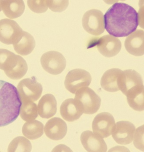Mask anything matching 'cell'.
<instances>
[{
    "mask_svg": "<svg viewBox=\"0 0 144 152\" xmlns=\"http://www.w3.org/2000/svg\"><path fill=\"white\" fill-rule=\"evenodd\" d=\"M144 31L137 30L126 38L125 46L126 50L134 56L144 55Z\"/></svg>",
    "mask_w": 144,
    "mask_h": 152,
    "instance_id": "9a60e30c",
    "label": "cell"
},
{
    "mask_svg": "<svg viewBox=\"0 0 144 152\" xmlns=\"http://www.w3.org/2000/svg\"><path fill=\"white\" fill-rule=\"evenodd\" d=\"M36 42L33 37L23 31L13 43L15 51L22 56L30 54L34 49Z\"/></svg>",
    "mask_w": 144,
    "mask_h": 152,
    "instance_id": "e0dca14e",
    "label": "cell"
},
{
    "mask_svg": "<svg viewBox=\"0 0 144 152\" xmlns=\"http://www.w3.org/2000/svg\"><path fill=\"white\" fill-rule=\"evenodd\" d=\"M47 6L54 12H62L66 9L69 4L68 1H47Z\"/></svg>",
    "mask_w": 144,
    "mask_h": 152,
    "instance_id": "d4e9b609",
    "label": "cell"
},
{
    "mask_svg": "<svg viewBox=\"0 0 144 152\" xmlns=\"http://www.w3.org/2000/svg\"><path fill=\"white\" fill-rule=\"evenodd\" d=\"M43 69L53 75L61 74L66 66V60L60 52L50 51L43 54L41 59Z\"/></svg>",
    "mask_w": 144,
    "mask_h": 152,
    "instance_id": "ba28073f",
    "label": "cell"
},
{
    "mask_svg": "<svg viewBox=\"0 0 144 152\" xmlns=\"http://www.w3.org/2000/svg\"><path fill=\"white\" fill-rule=\"evenodd\" d=\"M80 140L87 151H107V145L103 139L89 130L84 131L82 133L80 136Z\"/></svg>",
    "mask_w": 144,
    "mask_h": 152,
    "instance_id": "4fadbf2b",
    "label": "cell"
},
{
    "mask_svg": "<svg viewBox=\"0 0 144 152\" xmlns=\"http://www.w3.org/2000/svg\"><path fill=\"white\" fill-rule=\"evenodd\" d=\"M0 69L12 79L19 80L27 73L28 64L20 55L5 49H0Z\"/></svg>",
    "mask_w": 144,
    "mask_h": 152,
    "instance_id": "3957f363",
    "label": "cell"
},
{
    "mask_svg": "<svg viewBox=\"0 0 144 152\" xmlns=\"http://www.w3.org/2000/svg\"><path fill=\"white\" fill-rule=\"evenodd\" d=\"M91 81V76L88 72L83 69H76L68 73L64 85L67 91L75 94L79 89L88 87Z\"/></svg>",
    "mask_w": 144,
    "mask_h": 152,
    "instance_id": "8992f818",
    "label": "cell"
},
{
    "mask_svg": "<svg viewBox=\"0 0 144 152\" xmlns=\"http://www.w3.org/2000/svg\"><path fill=\"white\" fill-rule=\"evenodd\" d=\"M20 116L25 121L35 120L38 116L36 104L32 102L22 103L20 108Z\"/></svg>",
    "mask_w": 144,
    "mask_h": 152,
    "instance_id": "7402d4cb",
    "label": "cell"
},
{
    "mask_svg": "<svg viewBox=\"0 0 144 152\" xmlns=\"http://www.w3.org/2000/svg\"><path fill=\"white\" fill-rule=\"evenodd\" d=\"M44 127V124L37 120L29 121L24 124L22 133L29 139H37L43 135Z\"/></svg>",
    "mask_w": 144,
    "mask_h": 152,
    "instance_id": "44dd1931",
    "label": "cell"
},
{
    "mask_svg": "<svg viewBox=\"0 0 144 152\" xmlns=\"http://www.w3.org/2000/svg\"><path fill=\"white\" fill-rule=\"evenodd\" d=\"M57 111V102L54 96L51 94L43 96L37 106L39 116L43 118L49 119L54 116Z\"/></svg>",
    "mask_w": 144,
    "mask_h": 152,
    "instance_id": "d6986e66",
    "label": "cell"
},
{
    "mask_svg": "<svg viewBox=\"0 0 144 152\" xmlns=\"http://www.w3.org/2000/svg\"><path fill=\"white\" fill-rule=\"evenodd\" d=\"M1 1H0V12H1Z\"/></svg>",
    "mask_w": 144,
    "mask_h": 152,
    "instance_id": "4316f807",
    "label": "cell"
},
{
    "mask_svg": "<svg viewBox=\"0 0 144 152\" xmlns=\"http://www.w3.org/2000/svg\"><path fill=\"white\" fill-rule=\"evenodd\" d=\"M105 28L115 37L128 36L136 31L138 25V15L132 7L124 3H116L104 17Z\"/></svg>",
    "mask_w": 144,
    "mask_h": 152,
    "instance_id": "6da1fadb",
    "label": "cell"
},
{
    "mask_svg": "<svg viewBox=\"0 0 144 152\" xmlns=\"http://www.w3.org/2000/svg\"><path fill=\"white\" fill-rule=\"evenodd\" d=\"M1 8L6 16L13 19L22 15L25 6L22 0H4L1 1Z\"/></svg>",
    "mask_w": 144,
    "mask_h": 152,
    "instance_id": "ffe728a7",
    "label": "cell"
},
{
    "mask_svg": "<svg viewBox=\"0 0 144 152\" xmlns=\"http://www.w3.org/2000/svg\"><path fill=\"white\" fill-rule=\"evenodd\" d=\"M23 31L15 20L7 18L0 20V41L3 44H13Z\"/></svg>",
    "mask_w": 144,
    "mask_h": 152,
    "instance_id": "30bf717a",
    "label": "cell"
},
{
    "mask_svg": "<svg viewBox=\"0 0 144 152\" xmlns=\"http://www.w3.org/2000/svg\"><path fill=\"white\" fill-rule=\"evenodd\" d=\"M21 104L17 88L10 83L0 80V127L8 125L17 119Z\"/></svg>",
    "mask_w": 144,
    "mask_h": 152,
    "instance_id": "7a4b0ae2",
    "label": "cell"
},
{
    "mask_svg": "<svg viewBox=\"0 0 144 152\" xmlns=\"http://www.w3.org/2000/svg\"><path fill=\"white\" fill-rule=\"evenodd\" d=\"M135 130V126L132 123L121 121L115 125L112 136L117 143L127 145L132 142Z\"/></svg>",
    "mask_w": 144,
    "mask_h": 152,
    "instance_id": "8fae6325",
    "label": "cell"
},
{
    "mask_svg": "<svg viewBox=\"0 0 144 152\" xmlns=\"http://www.w3.org/2000/svg\"><path fill=\"white\" fill-rule=\"evenodd\" d=\"M32 146L30 141L23 137H18L11 142L8 152H31Z\"/></svg>",
    "mask_w": 144,
    "mask_h": 152,
    "instance_id": "603a6c76",
    "label": "cell"
},
{
    "mask_svg": "<svg viewBox=\"0 0 144 152\" xmlns=\"http://www.w3.org/2000/svg\"><path fill=\"white\" fill-rule=\"evenodd\" d=\"M115 121L112 114L108 112L99 113L94 118L92 128L94 134L104 138L112 134L115 127Z\"/></svg>",
    "mask_w": 144,
    "mask_h": 152,
    "instance_id": "9c48e42d",
    "label": "cell"
},
{
    "mask_svg": "<svg viewBox=\"0 0 144 152\" xmlns=\"http://www.w3.org/2000/svg\"><path fill=\"white\" fill-rule=\"evenodd\" d=\"M45 134L52 140H59L63 139L67 133L66 123L59 117H54L49 120L45 126Z\"/></svg>",
    "mask_w": 144,
    "mask_h": 152,
    "instance_id": "5bb4252c",
    "label": "cell"
},
{
    "mask_svg": "<svg viewBox=\"0 0 144 152\" xmlns=\"http://www.w3.org/2000/svg\"><path fill=\"white\" fill-rule=\"evenodd\" d=\"M74 99L83 110V113L92 114L96 113L101 105V98L91 88L85 87L78 90Z\"/></svg>",
    "mask_w": 144,
    "mask_h": 152,
    "instance_id": "277c9868",
    "label": "cell"
},
{
    "mask_svg": "<svg viewBox=\"0 0 144 152\" xmlns=\"http://www.w3.org/2000/svg\"><path fill=\"white\" fill-rule=\"evenodd\" d=\"M84 30L92 35L99 36L105 31L104 19L103 12L96 9L86 12L82 19Z\"/></svg>",
    "mask_w": 144,
    "mask_h": 152,
    "instance_id": "52a82bcc",
    "label": "cell"
},
{
    "mask_svg": "<svg viewBox=\"0 0 144 152\" xmlns=\"http://www.w3.org/2000/svg\"><path fill=\"white\" fill-rule=\"evenodd\" d=\"M144 125L138 127L136 129L135 135L134 144L135 146L144 151Z\"/></svg>",
    "mask_w": 144,
    "mask_h": 152,
    "instance_id": "484cf974",
    "label": "cell"
},
{
    "mask_svg": "<svg viewBox=\"0 0 144 152\" xmlns=\"http://www.w3.org/2000/svg\"><path fill=\"white\" fill-rule=\"evenodd\" d=\"M60 113L64 120L72 122L79 119L83 114V112L75 99L70 98L66 99L62 104Z\"/></svg>",
    "mask_w": 144,
    "mask_h": 152,
    "instance_id": "ac0fdd59",
    "label": "cell"
},
{
    "mask_svg": "<svg viewBox=\"0 0 144 152\" xmlns=\"http://www.w3.org/2000/svg\"><path fill=\"white\" fill-rule=\"evenodd\" d=\"M96 45L100 53L107 58H111L120 52L121 42L118 38L110 35L103 36L96 41Z\"/></svg>",
    "mask_w": 144,
    "mask_h": 152,
    "instance_id": "7c38bea8",
    "label": "cell"
},
{
    "mask_svg": "<svg viewBox=\"0 0 144 152\" xmlns=\"http://www.w3.org/2000/svg\"><path fill=\"white\" fill-rule=\"evenodd\" d=\"M122 72L120 69L113 68L105 72L101 80L102 88L110 92L120 91L119 85Z\"/></svg>",
    "mask_w": 144,
    "mask_h": 152,
    "instance_id": "2e32d148",
    "label": "cell"
},
{
    "mask_svg": "<svg viewBox=\"0 0 144 152\" xmlns=\"http://www.w3.org/2000/svg\"><path fill=\"white\" fill-rule=\"evenodd\" d=\"M17 91L21 103L32 102L38 100L41 95L43 87L35 78L22 80L17 85Z\"/></svg>",
    "mask_w": 144,
    "mask_h": 152,
    "instance_id": "5b68a950",
    "label": "cell"
},
{
    "mask_svg": "<svg viewBox=\"0 0 144 152\" xmlns=\"http://www.w3.org/2000/svg\"><path fill=\"white\" fill-rule=\"evenodd\" d=\"M28 5L32 12L36 13H42L48 9L47 1H28Z\"/></svg>",
    "mask_w": 144,
    "mask_h": 152,
    "instance_id": "cb8c5ba5",
    "label": "cell"
}]
</instances>
